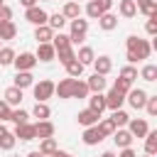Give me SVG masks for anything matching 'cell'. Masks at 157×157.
I'll return each mask as SVG.
<instances>
[{
  "mask_svg": "<svg viewBox=\"0 0 157 157\" xmlns=\"http://www.w3.org/2000/svg\"><path fill=\"white\" fill-rule=\"evenodd\" d=\"M140 78H142V81H150V83L157 81V66H155V64H145V66L140 69Z\"/></svg>",
  "mask_w": 157,
  "mask_h": 157,
  "instance_id": "36",
  "label": "cell"
},
{
  "mask_svg": "<svg viewBox=\"0 0 157 157\" xmlns=\"http://www.w3.org/2000/svg\"><path fill=\"white\" fill-rule=\"evenodd\" d=\"M101 157H115V152H110V150H105V152H103Z\"/></svg>",
  "mask_w": 157,
  "mask_h": 157,
  "instance_id": "54",
  "label": "cell"
},
{
  "mask_svg": "<svg viewBox=\"0 0 157 157\" xmlns=\"http://www.w3.org/2000/svg\"><path fill=\"white\" fill-rule=\"evenodd\" d=\"M32 93H34L37 103H47V101L54 96V81H49V78H42L39 83H32Z\"/></svg>",
  "mask_w": 157,
  "mask_h": 157,
  "instance_id": "3",
  "label": "cell"
},
{
  "mask_svg": "<svg viewBox=\"0 0 157 157\" xmlns=\"http://www.w3.org/2000/svg\"><path fill=\"white\" fill-rule=\"evenodd\" d=\"M142 140H145V155L155 157V155H157V130H150Z\"/></svg>",
  "mask_w": 157,
  "mask_h": 157,
  "instance_id": "27",
  "label": "cell"
},
{
  "mask_svg": "<svg viewBox=\"0 0 157 157\" xmlns=\"http://www.w3.org/2000/svg\"><path fill=\"white\" fill-rule=\"evenodd\" d=\"M64 69H66L69 78H81L83 76V64H78V59H71L69 64H64Z\"/></svg>",
  "mask_w": 157,
  "mask_h": 157,
  "instance_id": "28",
  "label": "cell"
},
{
  "mask_svg": "<svg viewBox=\"0 0 157 157\" xmlns=\"http://www.w3.org/2000/svg\"><path fill=\"white\" fill-rule=\"evenodd\" d=\"M0 47H2V44H0Z\"/></svg>",
  "mask_w": 157,
  "mask_h": 157,
  "instance_id": "59",
  "label": "cell"
},
{
  "mask_svg": "<svg viewBox=\"0 0 157 157\" xmlns=\"http://www.w3.org/2000/svg\"><path fill=\"white\" fill-rule=\"evenodd\" d=\"M12 135H15V137H20L22 142L34 140V137H37V135H34V123H22V125H15Z\"/></svg>",
  "mask_w": 157,
  "mask_h": 157,
  "instance_id": "9",
  "label": "cell"
},
{
  "mask_svg": "<svg viewBox=\"0 0 157 157\" xmlns=\"http://www.w3.org/2000/svg\"><path fill=\"white\" fill-rule=\"evenodd\" d=\"M54 59H59L61 64H69L71 59H76V52H74V47H64V49H56Z\"/></svg>",
  "mask_w": 157,
  "mask_h": 157,
  "instance_id": "38",
  "label": "cell"
},
{
  "mask_svg": "<svg viewBox=\"0 0 157 157\" xmlns=\"http://www.w3.org/2000/svg\"><path fill=\"white\" fill-rule=\"evenodd\" d=\"M52 47H54V49H64V47H71V39H69V34H64V32L54 34V39H52Z\"/></svg>",
  "mask_w": 157,
  "mask_h": 157,
  "instance_id": "41",
  "label": "cell"
},
{
  "mask_svg": "<svg viewBox=\"0 0 157 157\" xmlns=\"http://www.w3.org/2000/svg\"><path fill=\"white\" fill-rule=\"evenodd\" d=\"M135 7H137V12H142L145 17H150V15L157 12V2H155V0H135Z\"/></svg>",
  "mask_w": 157,
  "mask_h": 157,
  "instance_id": "30",
  "label": "cell"
},
{
  "mask_svg": "<svg viewBox=\"0 0 157 157\" xmlns=\"http://www.w3.org/2000/svg\"><path fill=\"white\" fill-rule=\"evenodd\" d=\"M71 88H74V78H61L59 83H54V96H59V98H71Z\"/></svg>",
  "mask_w": 157,
  "mask_h": 157,
  "instance_id": "14",
  "label": "cell"
},
{
  "mask_svg": "<svg viewBox=\"0 0 157 157\" xmlns=\"http://www.w3.org/2000/svg\"><path fill=\"white\" fill-rule=\"evenodd\" d=\"M10 113H12V108L0 98V123H2V120H10Z\"/></svg>",
  "mask_w": 157,
  "mask_h": 157,
  "instance_id": "47",
  "label": "cell"
},
{
  "mask_svg": "<svg viewBox=\"0 0 157 157\" xmlns=\"http://www.w3.org/2000/svg\"><path fill=\"white\" fill-rule=\"evenodd\" d=\"M34 39H37V44H49V42L54 39V29H49L47 25L34 27Z\"/></svg>",
  "mask_w": 157,
  "mask_h": 157,
  "instance_id": "22",
  "label": "cell"
},
{
  "mask_svg": "<svg viewBox=\"0 0 157 157\" xmlns=\"http://www.w3.org/2000/svg\"><path fill=\"white\" fill-rule=\"evenodd\" d=\"M15 61V49L12 47H0V66H10Z\"/></svg>",
  "mask_w": 157,
  "mask_h": 157,
  "instance_id": "40",
  "label": "cell"
},
{
  "mask_svg": "<svg viewBox=\"0 0 157 157\" xmlns=\"http://www.w3.org/2000/svg\"><path fill=\"white\" fill-rule=\"evenodd\" d=\"M76 59H78V64H83V66H88V64H93V59H96V52L91 49V47H78V52H76Z\"/></svg>",
  "mask_w": 157,
  "mask_h": 157,
  "instance_id": "26",
  "label": "cell"
},
{
  "mask_svg": "<svg viewBox=\"0 0 157 157\" xmlns=\"http://www.w3.org/2000/svg\"><path fill=\"white\" fill-rule=\"evenodd\" d=\"M64 25H66V17H64L61 12H54V15H49V20H47V27L54 29V32H61Z\"/></svg>",
  "mask_w": 157,
  "mask_h": 157,
  "instance_id": "32",
  "label": "cell"
},
{
  "mask_svg": "<svg viewBox=\"0 0 157 157\" xmlns=\"http://www.w3.org/2000/svg\"><path fill=\"white\" fill-rule=\"evenodd\" d=\"M15 142H17V137L5 128V125H0V150H5V152H10L12 147H15Z\"/></svg>",
  "mask_w": 157,
  "mask_h": 157,
  "instance_id": "19",
  "label": "cell"
},
{
  "mask_svg": "<svg viewBox=\"0 0 157 157\" xmlns=\"http://www.w3.org/2000/svg\"><path fill=\"white\" fill-rule=\"evenodd\" d=\"M142 157H150V155H142Z\"/></svg>",
  "mask_w": 157,
  "mask_h": 157,
  "instance_id": "57",
  "label": "cell"
},
{
  "mask_svg": "<svg viewBox=\"0 0 157 157\" xmlns=\"http://www.w3.org/2000/svg\"><path fill=\"white\" fill-rule=\"evenodd\" d=\"M10 157H20V155H10Z\"/></svg>",
  "mask_w": 157,
  "mask_h": 157,
  "instance_id": "56",
  "label": "cell"
},
{
  "mask_svg": "<svg viewBox=\"0 0 157 157\" xmlns=\"http://www.w3.org/2000/svg\"><path fill=\"white\" fill-rule=\"evenodd\" d=\"M98 27H101L103 32H113V29L118 27V15H113V12L101 15V17H98Z\"/></svg>",
  "mask_w": 157,
  "mask_h": 157,
  "instance_id": "20",
  "label": "cell"
},
{
  "mask_svg": "<svg viewBox=\"0 0 157 157\" xmlns=\"http://www.w3.org/2000/svg\"><path fill=\"white\" fill-rule=\"evenodd\" d=\"M123 103H125V96L118 93L115 88H110V91L105 93V108H110V110H120Z\"/></svg>",
  "mask_w": 157,
  "mask_h": 157,
  "instance_id": "15",
  "label": "cell"
},
{
  "mask_svg": "<svg viewBox=\"0 0 157 157\" xmlns=\"http://www.w3.org/2000/svg\"><path fill=\"white\" fill-rule=\"evenodd\" d=\"M34 83V76H32V71H17L15 74V88H20V91H25V88H29Z\"/></svg>",
  "mask_w": 157,
  "mask_h": 157,
  "instance_id": "17",
  "label": "cell"
},
{
  "mask_svg": "<svg viewBox=\"0 0 157 157\" xmlns=\"http://www.w3.org/2000/svg\"><path fill=\"white\" fill-rule=\"evenodd\" d=\"M54 123L52 120H37L34 123V135L39 137V140H44V137H54Z\"/></svg>",
  "mask_w": 157,
  "mask_h": 157,
  "instance_id": "11",
  "label": "cell"
},
{
  "mask_svg": "<svg viewBox=\"0 0 157 157\" xmlns=\"http://www.w3.org/2000/svg\"><path fill=\"white\" fill-rule=\"evenodd\" d=\"M61 15L71 22V20L81 17V5H78V2H74V0H66V5H64V10H61Z\"/></svg>",
  "mask_w": 157,
  "mask_h": 157,
  "instance_id": "25",
  "label": "cell"
},
{
  "mask_svg": "<svg viewBox=\"0 0 157 157\" xmlns=\"http://www.w3.org/2000/svg\"><path fill=\"white\" fill-rule=\"evenodd\" d=\"M147 91L145 88H130L128 93H125V101L130 103V108H135V110H142L145 108V103H147Z\"/></svg>",
  "mask_w": 157,
  "mask_h": 157,
  "instance_id": "5",
  "label": "cell"
},
{
  "mask_svg": "<svg viewBox=\"0 0 157 157\" xmlns=\"http://www.w3.org/2000/svg\"><path fill=\"white\" fill-rule=\"evenodd\" d=\"M7 20H12V7L2 5V7H0V22H7Z\"/></svg>",
  "mask_w": 157,
  "mask_h": 157,
  "instance_id": "48",
  "label": "cell"
},
{
  "mask_svg": "<svg viewBox=\"0 0 157 157\" xmlns=\"http://www.w3.org/2000/svg\"><path fill=\"white\" fill-rule=\"evenodd\" d=\"M118 12H120V17H125V20H132V17L137 15L135 0H120V2H118Z\"/></svg>",
  "mask_w": 157,
  "mask_h": 157,
  "instance_id": "21",
  "label": "cell"
},
{
  "mask_svg": "<svg viewBox=\"0 0 157 157\" xmlns=\"http://www.w3.org/2000/svg\"><path fill=\"white\" fill-rule=\"evenodd\" d=\"M145 32H147L150 37H155V34H157V12L147 17V22H145Z\"/></svg>",
  "mask_w": 157,
  "mask_h": 157,
  "instance_id": "44",
  "label": "cell"
},
{
  "mask_svg": "<svg viewBox=\"0 0 157 157\" xmlns=\"http://www.w3.org/2000/svg\"><path fill=\"white\" fill-rule=\"evenodd\" d=\"M59 147H56V140L54 137H44L42 142H39V152L44 155V157H49V155H54Z\"/></svg>",
  "mask_w": 157,
  "mask_h": 157,
  "instance_id": "35",
  "label": "cell"
},
{
  "mask_svg": "<svg viewBox=\"0 0 157 157\" xmlns=\"http://www.w3.org/2000/svg\"><path fill=\"white\" fill-rule=\"evenodd\" d=\"M10 120H12L15 125H22V123H29V113H27L25 108H12V113H10Z\"/></svg>",
  "mask_w": 157,
  "mask_h": 157,
  "instance_id": "37",
  "label": "cell"
},
{
  "mask_svg": "<svg viewBox=\"0 0 157 157\" xmlns=\"http://www.w3.org/2000/svg\"><path fill=\"white\" fill-rule=\"evenodd\" d=\"M96 128H98V132H101L103 137H110V135L115 132V125H113V120H110V118L98 120V123H96Z\"/></svg>",
  "mask_w": 157,
  "mask_h": 157,
  "instance_id": "34",
  "label": "cell"
},
{
  "mask_svg": "<svg viewBox=\"0 0 157 157\" xmlns=\"http://www.w3.org/2000/svg\"><path fill=\"white\" fill-rule=\"evenodd\" d=\"M81 140H83V145L93 147V145H98V142L103 140V135H101V132H98V128L93 125V128H83V135H81Z\"/></svg>",
  "mask_w": 157,
  "mask_h": 157,
  "instance_id": "18",
  "label": "cell"
},
{
  "mask_svg": "<svg viewBox=\"0 0 157 157\" xmlns=\"http://www.w3.org/2000/svg\"><path fill=\"white\" fill-rule=\"evenodd\" d=\"M125 130H128L132 137H145V135L150 132V125H147V120H145V118H130Z\"/></svg>",
  "mask_w": 157,
  "mask_h": 157,
  "instance_id": "7",
  "label": "cell"
},
{
  "mask_svg": "<svg viewBox=\"0 0 157 157\" xmlns=\"http://www.w3.org/2000/svg\"><path fill=\"white\" fill-rule=\"evenodd\" d=\"M2 101H5L10 108H12V105H20V103H22V91H20V88H15V86H10V88H5Z\"/></svg>",
  "mask_w": 157,
  "mask_h": 157,
  "instance_id": "24",
  "label": "cell"
},
{
  "mask_svg": "<svg viewBox=\"0 0 157 157\" xmlns=\"http://www.w3.org/2000/svg\"><path fill=\"white\" fill-rule=\"evenodd\" d=\"M120 78H125V81H130V83H132V81L137 78V69H135L132 64L123 66V69H120Z\"/></svg>",
  "mask_w": 157,
  "mask_h": 157,
  "instance_id": "42",
  "label": "cell"
},
{
  "mask_svg": "<svg viewBox=\"0 0 157 157\" xmlns=\"http://www.w3.org/2000/svg\"><path fill=\"white\" fill-rule=\"evenodd\" d=\"M86 86H88V91H91V93H103V88H105V76L93 74V76H88Z\"/></svg>",
  "mask_w": 157,
  "mask_h": 157,
  "instance_id": "23",
  "label": "cell"
},
{
  "mask_svg": "<svg viewBox=\"0 0 157 157\" xmlns=\"http://www.w3.org/2000/svg\"><path fill=\"white\" fill-rule=\"evenodd\" d=\"M145 110H147V115H150V118H155V115H157V96H147Z\"/></svg>",
  "mask_w": 157,
  "mask_h": 157,
  "instance_id": "46",
  "label": "cell"
},
{
  "mask_svg": "<svg viewBox=\"0 0 157 157\" xmlns=\"http://www.w3.org/2000/svg\"><path fill=\"white\" fill-rule=\"evenodd\" d=\"M25 20H27L29 25H34V27H42V25H47L49 15H47V10H44V7L34 5V7H27V10H25Z\"/></svg>",
  "mask_w": 157,
  "mask_h": 157,
  "instance_id": "4",
  "label": "cell"
},
{
  "mask_svg": "<svg viewBox=\"0 0 157 157\" xmlns=\"http://www.w3.org/2000/svg\"><path fill=\"white\" fill-rule=\"evenodd\" d=\"M49 157H74V155H69V152H64V150H56V152L49 155Z\"/></svg>",
  "mask_w": 157,
  "mask_h": 157,
  "instance_id": "52",
  "label": "cell"
},
{
  "mask_svg": "<svg viewBox=\"0 0 157 157\" xmlns=\"http://www.w3.org/2000/svg\"><path fill=\"white\" fill-rule=\"evenodd\" d=\"M34 56H37V61H44V64H49V61H54V56H56V49L52 47V42H49V44H37V52H34Z\"/></svg>",
  "mask_w": 157,
  "mask_h": 157,
  "instance_id": "10",
  "label": "cell"
},
{
  "mask_svg": "<svg viewBox=\"0 0 157 157\" xmlns=\"http://www.w3.org/2000/svg\"><path fill=\"white\" fill-rule=\"evenodd\" d=\"M98 120H101V115H98V113H93L91 108H83V110H78V113H76V123H78V125H83V128H93Z\"/></svg>",
  "mask_w": 157,
  "mask_h": 157,
  "instance_id": "8",
  "label": "cell"
},
{
  "mask_svg": "<svg viewBox=\"0 0 157 157\" xmlns=\"http://www.w3.org/2000/svg\"><path fill=\"white\" fill-rule=\"evenodd\" d=\"M110 137H113V142H115L120 150H123V147H132V140H135L125 128H115V132H113Z\"/></svg>",
  "mask_w": 157,
  "mask_h": 157,
  "instance_id": "12",
  "label": "cell"
},
{
  "mask_svg": "<svg viewBox=\"0 0 157 157\" xmlns=\"http://www.w3.org/2000/svg\"><path fill=\"white\" fill-rule=\"evenodd\" d=\"M2 5H5V0H0V7H2Z\"/></svg>",
  "mask_w": 157,
  "mask_h": 157,
  "instance_id": "55",
  "label": "cell"
},
{
  "mask_svg": "<svg viewBox=\"0 0 157 157\" xmlns=\"http://www.w3.org/2000/svg\"><path fill=\"white\" fill-rule=\"evenodd\" d=\"M91 96V91H88V86H86V81H78V78H74V88H71V98H88Z\"/></svg>",
  "mask_w": 157,
  "mask_h": 157,
  "instance_id": "31",
  "label": "cell"
},
{
  "mask_svg": "<svg viewBox=\"0 0 157 157\" xmlns=\"http://www.w3.org/2000/svg\"><path fill=\"white\" fill-rule=\"evenodd\" d=\"M44 2H49V0H44Z\"/></svg>",
  "mask_w": 157,
  "mask_h": 157,
  "instance_id": "58",
  "label": "cell"
},
{
  "mask_svg": "<svg viewBox=\"0 0 157 157\" xmlns=\"http://www.w3.org/2000/svg\"><path fill=\"white\" fill-rule=\"evenodd\" d=\"M86 15L91 17V20H98L103 12H101V7H98V2L96 0H88V5H86Z\"/></svg>",
  "mask_w": 157,
  "mask_h": 157,
  "instance_id": "43",
  "label": "cell"
},
{
  "mask_svg": "<svg viewBox=\"0 0 157 157\" xmlns=\"http://www.w3.org/2000/svg\"><path fill=\"white\" fill-rule=\"evenodd\" d=\"M88 108L101 115V113L105 110V96H103V93H93V96L88 98Z\"/></svg>",
  "mask_w": 157,
  "mask_h": 157,
  "instance_id": "29",
  "label": "cell"
},
{
  "mask_svg": "<svg viewBox=\"0 0 157 157\" xmlns=\"http://www.w3.org/2000/svg\"><path fill=\"white\" fill-rule=\"evenodd\" d=\"M32 115H34L37 120H49V115H52V108H49L47 103H34V108H32Z\"/></svg>",
  "mask_w": 157,
  "mask_h": 157,
  "instance_id": "33",
  "label": "cell"
},
{
  "mask_svg": "<svg viewBox=\"0 0 157 157\" xmlns=\"http://www.w3.org/2000/svg\"><path fill=\"white\" fill-rule=\"evenodd\" d=\"M20 5L27 10V7H34V5H39V0H20Z\"/></svg>",
  "mask_w": 157,
  "mask_h": 157,
  "instance_id": "51",
  "label": "cell"
},
{
  "mask_svg": "<svg viewBox=\"0 0 157 157\" xmlns=\"http://www.w3.org/2000/svg\"><path fill=\"white\" fill-rule=\"evenodd\" d=\"M125 47H128V52H125V59H128L130 64L147 59V56H150V52H152V44H150L147 39L137 37V34H130V37L125 39Z\"/></svg>",
  "mask_w": 157,
  "mask_h": 157,
  "instance_id": "1",
  "label": "cell"
},
{
  "mask_svg": "<svg viewBox=\"0 0 157 157\" xmlns=\"http://www.w3.org/2000/svg\"><path fill=\"white\" fill-rule=\"evenodd\" d=\"M115 157H137V152H135L132 147H123V150H120Z\"/></svg>",
  "mask_w": 157,
  "mask_h": 157,
  "instance_id": "50",
  "label": "cell"
},
{
  "mask_svg": "<svg viewBox=\"0 0 157 157\" xmlns=\"http://www.w3.org/2000/svg\"><path fill=\"white\" fill-rule=\"evenodd\" d=\"M110 120H113V125H115V128H125V125H128V120H130V115L120 108V110H113Z\"/></svg>",
  "mask_w": 157,
  "mask_h": 157,
  "instance_id": "39",
  "label": "cell"
},
{
  "mask_svg": "<svg viewBox=\"0 0 157 157\" xmlns=\"http://www.w3.org/2000/svg\"><path fill=\"white\" fill-rule=\"evenodd\" d=\"M93 74H101V76H108L110 74V69H113V61H110V56H105V54H101V56H96L93 59Z\"/></svg>",
  "mask_w": 157,
  "mask_h": 157,
  "instance_id": "13",
  "label": "cell"
},
{
  "mask_svg": "<svg viewBox=\"0 0 157 157\" xmlns=\"http://www.w3.org/2000/svg\"><path fill=\"white\" fill-rule=\"evenodd\" d=\"M15 37H17V25L12 20L0 22V42H12Z\"/></svg>",
  "mask_w": 157,
  "mask_h": 157,
  "instance_id": "16",
  "label": "cell"
},
{
  "mask_svg": "<svg viewBox=\"0 0 157 157\" xmlns=\"http://www.w3.org/2000/svg\"><path fill=\"white\" fill-rule=\"evenodd\" d=\"M86 34H88V20H83V17L71 20V29H69L71 47H74V44H81V42L86 39Z\"/></svg>",
  "mask_w": 157,
  "mask_h": 157,
  "instance_id": "2",
  "label": "cell"
},
{
  "mask_svg": "<svg viewBox=\"0 0 157 157\" xmlns=\"http://www.w3.org/2000/svg\"><path fill=\"white\" fill-rule=\"evenodd\" d=\"M12 66H15L17 71H32V69L37 66V56H34L32 52L15 54V61H12Z\"/></svg>",
  "mask_w": 157,
  "mask_h": 157,
  "instance_id": "6",
  "label": "cell"
},
{
  "mask_svg": "<svg viewBox=\"0 0 157 157\" xmlns=\"http://www.w3.org/2000/svg\"><path fill=\"white\" fill-rule=\"evenodd\" d=\"M27 157H44V155H42V152H39V150H32V152H29V155H27Z\"/></svg>",
  "mask_w": 157,
  "mask_h": 157,
  "instance_id": "53",
  "label": "cell"
},
{
  "mask_svg": "<svg viewBox=\"0 0 157 157\" xmlns=\"http://www.w3.org/2000/svg\"><path fill=\"white\" fill-rule=\"evenodd\" d=\"M113 88H115V91H118V93H123V96H125V93H128V91H130V88H132V83H130V81H125V78H120V76H118V78H115V83H113Z\"/></svg>",
  "mask_w": 157,
  "mask_h": 157,
  "instance_id": "45",
  "label": "cell"
},
{
  "mask_svg": "<svg viewBox=\"0 0 157 157\" xmlns=\"http://www.w3.org/2000/svg\"><path fill=\"white\" fill-rule=\"evenodd\" d=\"M98 2V7H101V12L105 15V12H110V7H113V0H96Z\"/></svg>",
  "mask_w": 157,
  "mask_h": 157,
  "instance_id": "49",
  "label": "cell"
}]
</instances>
